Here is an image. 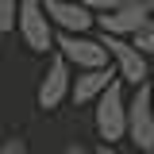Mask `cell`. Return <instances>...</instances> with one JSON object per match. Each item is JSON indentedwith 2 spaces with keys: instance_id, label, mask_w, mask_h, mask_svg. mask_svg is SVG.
<instances>
[{
  "instance_id": "obj_13",
  "label": "cell",
  "mask_w": 154,
  "mask_h": 154,
  "mask_svg": "<svg viewBox=\"0 0 154 154\" xmlns=\"http://www.w3.org/2000/svg\"><path fill=\"white\" fill-rule=\"evenodd\" d=\"M85 12H93V16H100V12H112V8H119L123 0H77Z\"/></svg>"
},
{
  "instance_id": "obj_7",
  "label": "cell",
  "mask_w": 154,
  "mask_h": 154,
  "mask_svg": "<svg viewBox=\"0 0 154 154\" xmlns=\"http://www.w3.org/2000/svg\"><path fill=\"white\" fill-rule=\"evenodd\" d=\"M69 77H73V69L62 62L58 50H50V58H46V73H42L38 93H35V104L42 108V112H58V108L66 104V96H69Z\"/></svg>"
},
{
  "instance_id": "obj_14",
  "label": "cell",
  "mask_w": 154,
  "mask_h": 154,
  "mask_svg": "<svg viewBox=\"0 0 154 154\" xmlns=\"http://www.w3.org/2000/svg\"><path fill=\"white\" fill-rule=\"evenodd\" d=\"M62 154H89V146H81V143H69V146H66Z\"/></svg>"
},
{
  "instance_id": "obj_5",
  "label": "cell",
  "mask_w": 154,
  "mask_h": 154,
  "mask_svg": "<svg viewBox=\"0 0 154 154\" xmlns=\"http://www.w3.org/2000/svg\"><path fill=\"white\" fill-rule=\"evenodd\" d=\"M146 19H154V0H123L119 8L112 12H100L93 16V23L104 31V35H116V38H131Z\"/></svg>"
},
{
  "instance_id": "obj_11",
  "label": "cell",
  "mask_w": 154,
  "mask_h": 154,
  "mask_svg": "<svg viewBox=\"0 0 154 154\" xmlns=\"http://www.w3.org/2000/svg\"><path fill=\"white\" fill-rule=\"evenodd\" d=\"M16 8H19V0H0V35L16 31Z\"/></svg>"
},
{
  "instance_id": "obj_9",
  "label": "cell",
  "mask_w": 154,
  "mask_h": 154,
  "mask_svg": "<svg viewBox=\"0 0 154 154\" xmlns=\"http://www.w3.org/2000/svg\"><path fill=\"white\" fill-rule=\"evenodd\" d=\"M112 66H104V69H73L69 77V96L66 100H73L77 108H85V104H93L96 96L108 89V81H112Z\"/></svg>"
},
{
  "instance_id": "obj_15",
  "label": "cell",
  "mask_w": 154,
  "mask_h": 154,
  "mask_svg": "<svg viewBox=\"0 0 154 154\" xmlns=\"http://www.w3.org/2000/svg\"><path fill=\"white\" fill-rule=\"evenodd\" d=\"M89 154H119V150H116V146H104V143H100V146H89Z\"/></svg>"
},
{
  "instance_id": "obj_4",
  "label": "cell",
  "mask_w": 154,
  "mask_h": 154,
  "mask_svg": "<svg viewBox=\"0 0 154 154\" xmlns=\"http://www.w3.org/2000/svg\"><path fill=\"white\" fill-rule=\"evenodd\" d=\"M16 31H19L23 46H27L31 54H50V50H54V27H50V19L42 16V4H38V0H19Z\"/></svg>"
},
{
  "instance_id": "obj_6",
  "label": "cell",
  "mask_w": 154,
  "mask_h": 154,
  "mask_svg": "<svg viewBox=\"0 0 154 154\" xmlns=\"http://www.w3.org/2000/svg\"><path fill=\"white\" fill-rule=\"evenodd\" d=\"M54 50L62 54V62L69 69H104L108 66V50L100 46V38H89V35H62V31H54Z\"/></svg>"
},
{
  "instance_id": "obj_16",
  "label": "cell",
  "mask_w": 154,
  "mask_h": 154,
  "mask_svg": "<svg viewBox=\"0 0 154 154\" xmlns=\"http://www.w3.org/2000/svg\"><path fill=\"white\" fill-rule=\"evenodd\" d=\"M146 85H150V104H154V73H150V81H146Z\"/></svg>"
},
{
  "instance_id": "obj_17",
  "label": "cell",
  "mask_w": 154,
  "mask_h": 154,
  "mask_svg": "<svg viewBox=\"0 0 154 154\" xmlns=\"http://www.w3.org/2000/svg\"><path fill=\"white\" fill-rule=\"evenodd\" d=\"M31 154H46V150H31Z\"/></svg>"
},
{
  "instance_id": "obj_8",
  "label": "cell",
  "mask_w": 154,
  "mask_h": 154,
  "mask_svg": "<svg viewBox=\"0 0 154 154\" xmlns=\"http://www.w3.org/2000/svg\"><path fill=\"white\" fill-rule=\"evenodd\" d=\"M42 16L50 19V27L62 35H89L93 31V12H85L77 0H38Z\"/></svg>"
},
{
  "instance_id": "obj_3",
  "label": "cell",
  "mask_w": 154,
  "mask_h": 154,
  "mask_svg": "<svg viewBox=\"0 0 154 154\" xmlns=\"http://www.w3.org/2000/svg\"><path fill=\"white\" fill-rule=\"evenodd\" d=\"M135 143V154H154V104H150V85H135L127 96V135Z\"/></svg>"
},
{
  "instance_id": "obj_2",
  "label": "cell",
  "mask_w": 154,
  "mask_h": 154,
  "mask_svg": "<svg viewBox=\"0 0 154 154\" xmlns=\"http://www.w3.org/2000/svg\"><path fill=\"white\" fill-rule=\"evenodd\" d=\"M100 46L108 50V66H112L116 81H123V85H143V81H150V58H143L135 50L127 38H116V35H100Z\"/></svg>"
},
{
  "instance_id": "obj_10",
  "label": "cell",
  "mask_w": 154,
  "mask_h": 154,
  "mask_svg": "<svg viewBox=\"0 0 154 154\" xmlns=\"http://www.w3.org/2000/svg\"><path fill=\"white\" fill-rule=\"evenodd\" d=\"M127 42H131V46H135L143 58H154V19H146V23H143V27H139V31L127 38Z\"/></svg>"
},
{
  "instance_id": "obj_12",
  "label": "cell",
  "mask_w": 154,
  "mask_h": 154,
  "mask_svg": "<svg viewBox=\"0 0 154 154\" xmlns=\"http://www.w3.org/2000/svg\"><path fill=\"white\" fill-rule=\"evenodd\" d=\"M0 154H31V143H27L23 135H8V139L0 143Z\"/></svg>"
},
{
  "instance_id": "obj_1",
  "label": "cell",
  "mask_w": 154,
  "mask_h": 154,
  "mask_svg": "<svg viewBox=\"0 0 154 154\" xmlns=\"http://www.w3.org/2000/svg\"><path fill=\"white\" fill-rule=\"evenodd\" d=\"M93 127L100 135L104 146L123 143L127 135V93H123V81H108V89L93 100Z\"/></svg>"
}]
</instances>
